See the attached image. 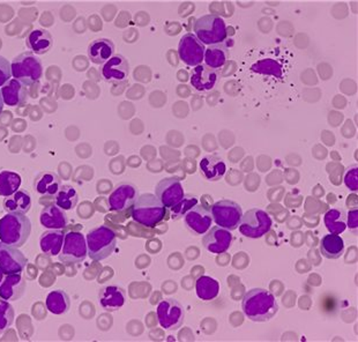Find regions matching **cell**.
Masks as SVG:
<instances>
[{
    "label": "cell",
    "mask_w": 358,
    "mask_h": 342,
    "mask_svg": "<svg viewBox=\"0 0 358 342\" xmlns=\"http://www.w3.org/2000/svg\"><path fill=\"white\" fill-rule=\"evenodd\" d=\"M243 313L250 320L268 322L279 311V304L272 292L262 288L249 290L243 297Z\"/></svg>",
    "instance_id": "obj_1"
},
{
    "label": "cell",
    "mask_w": 358,
    "mask_h": 342,
    "mask_svg": "<svg viewBox=\"0 0 358 342\" xmlns=\"http://www.w3.org/2000/svg\"><path fill=\"white\" fill-rule=\"evenodd\" d=\"M31 222L24 214L8 213L0 219V242L5 245L21 248L29 238Z\"/></svg>",
    "instance_id": "obj_2"
},
{
    "label": "cell",
    "mask_w": 358,
    "mask_h": 342,
    "mask_svg": "<svg viewBox=\"0 0 358 342\" xmlns=\"http://www.w3.org/2000/svg\"><path fill=\"white\" fill-rule=\"evenodd\" d=\"M131 215L136 222L148 228H153L166 219V208L155 194L143 193L138 197L133 205Z\"/></svg>",
    "instance_id": "obj_3"
},
{
    "label": "cell",
    "mask_w": 358,
    "mask_h": 342,
    "mask_svg": "<svg viewBox=\"0 0 358 342\" xmlns=\"http://www.w3.org/2000/svg\"><path fill=\"white\" fill-rule=\"evenodd\" d=\"M86 242L90 259L101 262L113 255L116 249L117 236L109 227H96L87 234Z\"/></svg>",
    "instance_id": "obj_4"
},
{
    "label": "cell",
    "mask_w": 358,
    "mask_h": 342,
    "mask_svg": "<svg viewBox=\"0 0 358 342\" xmlns=\"http://www.w3.org/2000/svg\"><path fill=\"white\" fill-rule=\"evenodd\" d=\"M10 70L12 77L24 83V86L37 83L43 74L40 58L33 52H24L15 57L10 64Z\"/></svg>",
    "instance_id": "obj_5"
},
{
    "label": "cell",
    "mask_w": 358,
    "mask_h": 342,
    "mask_svg": "<svg viewBox=\"0 0 358 342\" xmlns=\"http://www.w3.org/2000/svg\"><path fill=\"white\" fill-rule=\"evenodd\" d=\"M194 33L205 45L222 43L227 38L226 22L219 15H205L196 21Z\"/></svg>",
    "instance_id": "obj_6"
},
{
    "label": "cell",
    "mask_w": 358,
    "mask_h": 342,
    "mask_svg": "<svg viewBox=\"0 0 358 342\" xmlns=\"http://www.w3.org/2000/svg\"><path fill=\"white\" fill-rule=\"evenodd\" d=\"M273 226L268 213L260 208H253L243 214L239 223V231L248 238H260L268 233Z\"/></svg>",
    "instance_id": "obj_7"
},
{
    "label": "cell",
    "mask_w": 358,
    "mask_h": 342,
    "mask_svg": "<svg viewBox=\"0 0 358 342\" xmlns=\"http://www.w3.org/2000/svg\"><path fill=\"white\" fill-rule=\"evenodd\" d=\"M210 212L214 222L227 230L237 229L243 218L242 207L232 200H220L213 205Z\"/></svg>",
    "instance_id": "obj_8"
},
{
    "label": "cell",
    "mask_w": 358,
    "mask_h": 342,
    "mask_svg": "<svg viewBox=\"0 0 358 342\" xmlns=\"http://www.w3.org/2000/svg\"><path fill=\"white\" fill-rule=\"evenodd\" d=\"M88 255L86 238L79 231L65 234L63 248L59 253V260L67 265L83 263Z\"/></svg>",
    "instance_id": "obj_9"
},
{
    "label": "cell",
    "mask_w": 358,
    "mask_h": 342,
    "mask_svg": "<svg viewBox=\"0 0 358 342\" xmlns=\"http://www.w3.org/2000/svg\"><path fill=\"white\" fill-rule=\"evenodd\" d=\"M159 325L168 331H177L184 322L185 310L182 304L173 299H163L156 310Z\"/></svg>",
    "instance_id": "obj_10"
},
{
    "label": "cell",
    "mask_w": 358,
    "mask_h": 342,
    "mask_svg": "<svg viewBox=\"0 0 358 342\" xmlns=\"http://www.w3.org/2000/svg\"><path fill=\"white\" fill-rule=\"evenodd\" d=\"M205 52V44L201 43L194 34H185L179 42V58L189 66L196 67L201 65Z\"/></svg>",
    "instance_id": "obj_11"
},
{
    "label": "cell",
    "mask_w": 358,
    "mask_h": 342,
    "mask_svg": "<svg viewBox=\"0 0 358 342\" xmlns=\"http://www.w3.org/2000/svg\"><path fill=\"white\" fill-rule=\"evenodd\" d=\"M27 258L20 250L0 244V271L5 276L20 274L26 269Z\"/></svg>",
    "instance_id": "obj_12"
},
{
    "label": "cell",
    "mask_w": 358,
    "mask_h": 342,
    "mask_svg": "<svg viewBox=\"0 0 358 342\" xmlns=\"http://www.w3.org/2000/svg\"><path fill=\"white\" fill-rule=\"evenodd\" d=\"M138 197L139 194H138V189L136 185L131 183L120 184L110 194L109 199H108L109 208L113 212H125L134 205Z\"/></svg>",
    "instance_id": "obj_13"
},
{
    "label": "cell",
    "mask_w": 358,
    "mask_h": 342,
    "mask_svg": "<svg viewBox=\"0 0 358 342\" xmlns=\"http://www.w3.org/2000/svg\"><path fill=\"white\" fill-rule=\"evenodd\" d=\"M155 196L166 208H171L185 196L182 183L177 178H164L156 185Z\"/></svg>",
    "instance_id": "obj_14"
},
{
    "label": "cell",
    "mask_w": 358,
    "mask_h": 342,
    "mask_svg": "<svg viewBox=\"0 0 358 342\" xmlns=\"http://www.w3.org/2000/svg\"><path fill=\"white\" fill-rule=\"evenodd\" d=\"M186 226L193 234L205 235L213 223L212 212L200 204H196L184 215Z\"/></svg>",
    "instance_id": "obj_15"
},
{
    "label": "cell",
    "mask_w": 358,
    "mask_h": 342,
    "mask_svg": "<svg viewBox=\"0 0 358 342\" xmlns=\"http://www.w3.org/2000/svg\"><path fill=\"white\" fill-rule=\"evenodd\" d=\"M231 243V233L229 230L219 226L210 228L203 238L205 249L209 252L216 253V255L227 252L229 250Z\"/></svg>",
    "instance_id": "obj_16"
},
{
    "label": "cell",
    "mask_w": 358,
    "mask_h": 342,
    "mask_svg": "<svg viewBox=\"0 0 358 342\" xmlns=\"http://www.w3.org/2000/svg\"><path fill=\"white\" fill-rule=\"evenodd\" d=\"M101 73L108 83L124 81L129 77V62L122 55H113L106 63L103 64Z\"/></svg>",
    "instance_id": "obj_17"
},
{
    "label": "cell",
    "mask_w": 358,
    "mask_h": 342,
    "mask_svg": "<svg viewBox=\"0 0 358 342\" xmlns=\"http://www.w3.org/2000/svg\"><path fill=\"white\" fill-rule=\"evenodd\" d=\"M217 80H219L217 70L207 66L205 64L194 67V70L191 73V85L198 92L212 90L216 86Z\"/></svg>",
    "instance_id": "obj_18"
},
{
    "label": "cell",
    "mask_w": 358,
    "mask_h": 342,
    "mask_svg": "<svg viewBox=\"0 0 358 342\" xmlns=\"http://www.w3.org/2000/svg\"><path fill=\"white\" fill-rule=\"evenodd\" d=\"M127 295L123 288L118 286H106L99 292V303L101 308L108 313L117 311L123 308Z\"/></svg>",
    "instance_id": "obj_19"
},
{
    "label": "cell",
    "mask_w": 358,
    "mask_h": 342,
    "mask_svg": "<svg viewBox=\"0 0 358 342\" xmlns=\"http://www.w3.org/2000/svg\"><path fill=\"white\" fill-rule=\"evenodd\" d=\"M26 290V281L21 274H10L0 283V299L5 301H17L21 299Z\"/></svg>",
    "instance_id": "obj_20"
},
{
    "label": "cell",
    "mask_w": 358,
    "mask_h": 342,
    "mask_svg": "<svg viewBox=\"0 0 358 342\" xmlns=\"http://www.w3.org/2000/svg\"><path fill=\"white\" fill-rule=\"evenodd\" d=\"M26 86L19 80L10 79L1 87V97L3 104L10 106H17L24 104L27 100Z\"/></svg>",
    "instance_id": "obj_21"
},
{
    "label": "cell",
    "mask_w": 358,
    "mask_h": 342,
    "mask_svg": "<svg viewBox=\"0 0 358 342\" xmlns=\"http://www.w3.org/2000/svg\"><path fill=\"white\" fill-rule=\"evenodd\" d=\"M40 221L48 229L63 230L69 225L66 213L57 205L44 207L41 212Z\"/></svg>",
    "instance_id": "obj_22"
},
{
    "label": "cell",
    "mask_w": 358,
    "mask_h": 342,
    "mask_svg": "<svg viewBox=\"0 0 358 342\" xmlns=\"http://www.w3.org/2000/svg\"><path fill=\"white\" fill-rule=\"evenodd\" d=\"M60 187H62V180L56 173L52 171H43L38 173L34 182V189L42 196L56 197Z\"/></svg>",
    "instance_id": "obj_23"
},
{
    "label": "cell",
    "mask_w": 358,
    "mask_h": 342,
    "mask_svg": "<svg viewBox=\"0 0 358 342\" xmlns=\"http://www.w3.org/2000/svg\"><path fill=\"white\" fill-rule=\"evenodd\" d=\"M115 55V44L108 38H97L88 47V57L94 64L102 65Z\"/></svg>",
    "instance_id": "obj_24"
},
{
    "label": "cell",
    "mask_w": 358,
    "mask_h": 342,
    "mask_svg": "<svg viewBox=\"0 0 358 342\" xmlns=\"http://www.w3.org/2000/svg\"><path fill=\"white\" fill-rule=\"evenodd\" d=\"M200 170L207 180L216 182L226 175L227 166L221 157L208 155L200 161Z\"/></svg>",
    "instance_id": "obj_25"
},
{
    "label": "cell",
    "mask_w": 358,
    "mask_h": 342,
    "mask_svg": "<svg viewBox=\"0 0 358 342\" xmlns=\"http://www.w3.org/2000/svg\"><path fill=\"white\" fill-rule=\"evenodd\" d=\"M27 47L34 55H44L51 50L53 45L52 36L45 29H35L29 33L26 41Z\"/></svg>",
    "instance_id": "obj_26"
},
{
    "label": "cell",
    "mask_w": 358,
    "mask_h": 342,
    "mask_svg": "<svg viewBox=\"0 0 358 342\" xmlns=\"http://www.w3.org/2000/svg\"><path fill=\"white\" fill-rule=\"evenodd\" d=\"M64 237L65 233L63 230L49 229L44 231L40 238L41 250L49 257L59 255L63 248Z\"/></svg>",
    "instance_id": "obj_27"
},
{
    "label": "cell",
    "mask_w": 358,
    "mask_h": 342,
    "mask_svg": "<svg viewBox=\"0 0 358 342\" xmlns=\"http://www.w3.org/2000/svg\"><path fill=\"white\" fill-rule=\"evenodd\" d=\"M228 58H229V49L224 42L209 45L208 49H206L205 57H203L205 65L215 70L224 66Z\"/></svg>",
    "instance_id": "obj_28"
},
{
    "label": "cell",
    "mask_w": 358,
    "mask_h": 342,
    "mask_svg": "<svg viewBox=\"0 0 358 342\" xmlns=\"http://www.w3.org/2000/svg\"><path fill=\"white\" fill-rule=\"evenodd\" d=\"M320 252L327 259H338L345 253V242L341 236L329 234L320 241Z\"/></svg>",
    "instance_id": "obj_29"
},
{
    "label": "cell",
    "mask_w": 358,
    "mask_h": 342,
    "mask_svg": "<svg viewBox=\"0 0 358 342\" xmlns=\"http://www.w3.org/2000/svg\"><path fill=\"white\" fill-rule=\"evenodd\" d=\"M31 207L30 194L24 190H19L12 196L6 197L3 200V208L7 213H19L26 214Z\"/></svg>",
    "instance_id": "obj_30"
},
{
    "label": "cell",
    "mask_w": 358,
    "mask_h": 342,
    "mask_svg": "<svg viewBox=\"0 0 358 342\" xmlns=\"http://www.w3.org/2000/svg\"><path fill=\"white\" fill-rule=\"evenodd\" d=\"M45 306L53 315H57V316L64 315L70 310V296L67 295V292L64 290H52L47 296Z\"/></svg>",
    "instance_id": "obj_31"
},
{
    "label": "cell",
    "mask_w": 358,
    "mask_h": 342,
    "mask_svg": "<svg viewBox=\"0 0 358 342\" xmlns=\"http://www.w3.org/2000/svg\"><path fill=\"white\" fill-rule=\"evenodd\" d=\"M196 295L203 301H214L220 294V283L210 276H200L196 283Z\"/></svg>",
    "instance_id": "obj_32"
},
{
    "label": "cell",
    "mask_w": 358,
    "mask_h": 342,
    "mask_svg": "<svg viewBox=\"0 0 358 342\" xmlns=\"http://www.w3.org/2000/svg\"><path fill=\"white\" fill-rule=\"evenodd\" d=\"M21 176L19 173H13V171H1L0 173V196L10 197L20 189Z\"/></svg>",
    "instance_id": "obj_33"
},
{
    "label": "cell",
    "mask_w": 358,
    "mask_h": 342,
    "mask_svg": "<svg viewBox=\"0 0 358 342\" xmlns=\"http://www.w3.org/2000/svg\"><path fill=\"white\" fill-rule=\"evenodd\" d=\"M79 201V194L72 185H63L56 194V205L64 211L73 210Z\"/></svg>",
    "instance_id": "obj_34"
},
{
    "label": "cell",
    "mask_w": 358,
    "mask_h": 342,
    "mask_svg": "<svg viewBox=\"0 0 358 342\" xmlns=\"http://www.w3.org/2000/svg\"><path fill=\"white\" fill-rule=\"evenodd\" d=\"M324 221H325V226L327 227L329 233L334 234V235H340L347 228L345 212L336 210V208H332L326 213Z\"/></svg>",
    "instance_id": "obj_35"
},
{
    "label": "cell",
    "mask_w": 358,
    "mask_h": 342,
    "mask_svg": "<svg viewBox=\"0 0 358 342\" xmlns=\"http://www.w3.org/2000/svg\"><path fill=\"white\" fill-rule=\"evenodd\" d=\"M196 204H199V200L196 196L192 194H185L182 197V200L171 207V218L173 219H180L184 218L186 212H189L193 206H196Z\"/></svg>",
    "instance_id": "obj_36"
},
{
    "label": "cell",
    "mask_w": 358,
    "mask_h": 342,
    "mask_svg": "<svg viewBox=\"0 0 358 342\" xmlns=\"http://www.w3.org/2000/svg\"><path fill=\"white\" fill-rule=\"evenodd\" d=\"M251 70L253 72H258L262 74H268V76H275L276 78L282 77V67L278 62L273 59L260 60L255 64Z\"/></svg>",
    "instance_id": "obj_37"
},
{
    "label": "cell",
    "mask_w": 358,
    "mask_h": 342,
    "mask_svg": "<svg viewBox=\"0 0 358 342\" xmlns=\"http://www.w3.org/2000/svg\"><path fill=\"white\" fill-rule=\"evenodd\" d=\"M14 322V309L10 302L5 299L0 301V334L6 332Z\"/></svg>",
    "instance_id": "obj_38"
},
{
    "label": "cell",
    "mask_w": 358,
    "mask_h": 342,
    "mask_svg": "<svg viewBox=\"0 0 358 342\" xmlns=\"http://www.w3.org/2000/svg\"><path fill=\"white\" fill-rule=\"evenodd\" d=\"M358 166H349L348 170L345 171V184L349 190L356 192L358 190Z\"/></svg>",
    "instance_id": "obj_39"
},
{
    "label": "cell",
    "mask_w": 358,
    "mask_h": 342,
    "mask_svg": "<svg viewBox=\"0 0 358 342\" xmlns=\"http://www.w3.org/2000/svg\"><path fill=\"white\" fill-rule=\"evenodd\" d=\"M10 77H12V70H10V62L3 56H0V87H3Z\"/></svg>",
    "instance_id": "obj_40"
},
{
    "label": "cell",
    "mask_w": 358,
    "mask_h": 342,
    "mask_svg": "<svg viewBox=\"0 0 358 342\" xmlns=\"http://www.w3.org/2000/svg\"><path fill=\"white\" fill-rule=\"evenodd\" d=\"M348 227L350 229H357V210L349 212Z\"/></svg>",
    "instance_id": "obj_41"
},
{
    "label": "cell",
    "mask_w": 358,
    "mask_h": 342,
    "mask_svg": "<svg viewBox=\"0 0 358 342\" xmlns=\"http://www.w3.org/2000/svg\"><path fill=\"white\" fill-rule=\"evenodd\" d=\"M3 97H1V92H0V113H3Z\"/></svg>",
    "instance_id": "obj_42"
},
{
    "label": "cell",
    "mask_w": 358,
    "mask_h": 342,
    "mask_svg": "<svg viewBox=\"0 0 358 342\" xmlns=\"http://www.w3.org/2000/svg\"><path fill=\"white\" fill-rule=\"evenodd\" d=\"M3 273L0 271V283H3Z\"/></svg>",
    "instance_id": "obj_43"
}]
</instances>
